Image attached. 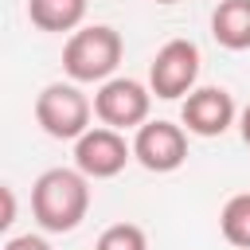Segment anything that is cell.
I'll use <instances>...</instances> for the list:
<instances>
[{"instance_id": "1", "label": "cell", "mask_w": 250, "mask_h": 250, "mask_svg": "<svg viewBox=\"0 0 250 250\" xmlns=\"http://www.w3.org/2000/svg\"><path fill=\"white\" fill-rule=\"evenodd\" d=\"M90 211V176L78 168H47L31 184V215L47 234L74 230Z\"/></svg>"}, {"instance_id": "2", "label": "cell", "mask_w": 250, "mask_h": 250, "mask_svg": "<svg viewBox=\"0 0 250 250\" xmlns=\"http://www.w3.org/2000/svg\"><path fill=\"white\" fill-rule=\"evenodd\" d=\"M121 55H125L121 35L109 23H90L70 31L62 47V70L70 74V82H105L113 78Z\"/></svg>"}, {"instance_id": "3", "label": "cell", "mask_w": 250, "mask_h": 250, "mask_svg": "<svg viewBox=\"0 0 250 250\" xmlns=\"http://www.w3.org/2000/svg\"><path fill=\"white\" fill-rule=\"evenodd\" d=\"M90 113L94 105L74 82H51L35 98V121L55 141H78L90 129Z\"/></svg>"}, {"instance_id": "4", "label": "cell", "mask_w": 250, "mask_h": 250, "mask_svg": "<svg viewBox=\"0 0 250 250\" xmlns=\"http://www.w3.org/2000/svg\"><path fill=\"white\" fill-rule=\"evenodd\" d=\"M199 78V47L191 39H168L148 62V90L164 102L188 98Z\"/></svg>"}, {"instance_id": "5", "label": "cell", "mask_w": 250, "mask_h": 250, "mask_svg": "<svg viewBox=\"0 0 250 250\" xmlns=\"http://www.w3.org/2000/svg\"><path fill=\"white\" fill-rule=\"evenodd\" d=\"M152 109V90L137 78H105L94 94V117L109 129H141Z\"/></svg>"}, {"instance_id": "6", "label": "cell", "mask_w": 250, "mask_h": 250, "mask_svg": "<svg viewBox=\"0 0 250 250\" xmlns=\"http://www.w3.org/2000/svg\"><path fill=\"white\" fill-rule=\"evenodd\" d=\"M133 160V145L121 137V129L109 125H90L78 141H74V168L86 172L90 180H113L117 172H125V164Z\"/></svg>"}, {"instance_id": "7", "label": "cell", "mask_w": 250, "mask_h": 250, "mask_svg": "<svg viewBox=\"0 0 250 250\" xmlns=\"http://www.w3.org/2000/svg\"><path fill=\"white\" fill-rule=\"evenodd\" d=\"M133 160L156 176L176 172L188 160V133L172 121H145L133 137Z\"/></svg>"}, {"instance_id": "8", "label": "cell", "mask_w": 250, "mask_h": 250, "mask_svg": "<svg viewBox=\"0 0 250 250\" xmlns=\"http://www.w3.org/2000/svg\"><path fill=\"white\" fill-rule=\"evenodd\" d=\"M234 117H238V105L223 86H195L180 105V121L195 137H223L234 125Z\"/></svg>"}, {"instance_id": "9", "label": "cell", "mask_w": 250, "mask_h": 250, "mask_svg": "<svg viewBox=\"0 0 250 250\" xmlns=\"http://www.w3.org/2000/svg\"><path fill=\"white\" fill-rule=\"evenodd\" d=\"M211 35L227 51H250V0H219L211 12Z\"/></svg>"}, {"instance_id": "10", "label": "cell", "mask_w": 250, "mask_h": 250, "mask_svg": "<svg viewBox=\"0 0 250 250\" xmlns=\"http://www.w3.org/2000/svg\"><path fill=\"white\" fill-rule=\"evenodd\" d=\"M90 0H27V20L39 31L62 35V31H78L86 20Z\"/></svg>"}, {"instance_id": "11", "label": "cell", "mask_w": 250, "mask_h": 250, "mask_svg": "<svg viewBox=\"0 0 250 250\" xmlns=\"http://www.w3.org/2000/svg\"><path fill=\"white\" fill-rule=\"evenodd\" d=\"M219 230L234 250H250V191H238L223 203Z\"/></svg>"}, {"instance_id": "12", "label": "cell", "mask_w": 250, "mask_h": 250, "mask_svg": "<svg viewBox=\"0 0 250 250\" xmlns=\"http://www.w3.org/2000/svg\"><path fill=\"white\" fill-rule=\"evenodd\" d=\"M94 250H148V234L137 223H113L98 234Z\"/></svg>"}, {"instance_id": "13", "label": "cell", "mask_w": 250, "mask_h": 250, "mask_svg": "<svg viewBox=\"0 0 250 250\" xmlns=\"http://www.w3.org/2000/svg\"><path fill=\"white\" fill-rule=\"evenodd\" d=\"M4 250H51V242L43 234H16L4 242Z\"/></svg>"}, {"instance_id": "14", "label": "cell", "mask_w": 250, "mask_h": 250, "mask_svg": "<svg viewBox=\"0 0 250 250\" xmlns=\"http://www.w3.org/2000/svg\"><path fill=\"white\" fill-rule=\"evenodd\" d=\"M0 195H4V215H0V227H12V223H16V191L4 184V188H0Z\"/></svg>"}, {"instance_id": "15", "label": "cell", "mask_w": 250, "mask_h": 250, "mask_svg": "<svg viewBox=\"0 0 250 250\" xmlns=\"http://www.w3.org/2000/svg\"><path fill=\"white\" fill-rule=\"evenodd\" d=\"M238 133H242V141L250 145V105H246V109L238 113Z\"/></svg>"}, {"instance_id": "16", "label": "cell", "mask_w": 250, "mask_h": 250, "mask_svg": "<svg viewBox=\"0 0 250 250\" xmlns=\"http://www.w3.org/2000/svg\"><path fill=\"white\" fill-rule=\"evenodd\" d=\"M156 4H180V0H156Z\"/></svg>"}]
</instances>
